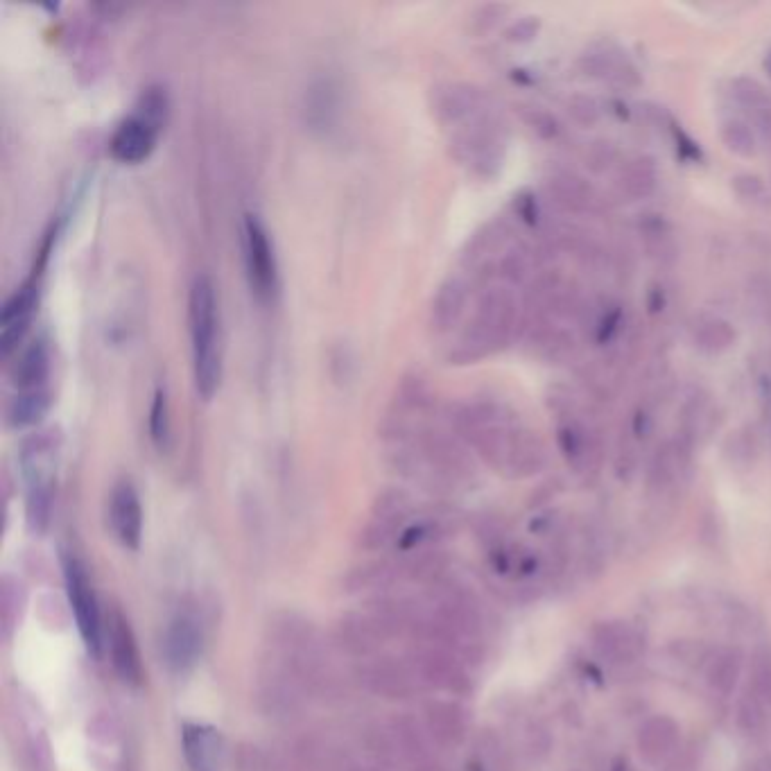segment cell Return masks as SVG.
<instances>
[{"mask_svg": "<svg viewBox=\"0 0 771 771\" xmlns=\"http://www.w3.org/2000/svg\"><path fill=\"white\" fill-rule=\"evenodd\" d=\"M453 426L484 462L509 478H530L548 462L536 432L518 426L493 401L462 405L453 414Z\"/></svg>", "mask_w": 771, "mask_h": 771, "instance_id": "6da1fadb", "label": "cell"}, {"mask_svg": "<svg viewBox=\"0 0 771 771\" xmlns=\"http://www.w3.org/2000/svg\"><path fill=\"white\" fill-rule=\"evenodd\" d=\"M188 333L195 389L204 401H211L222 383L220 301L211 274H197L190 283Z\"/></svg>", "mask_w": 771, "mask_h": 771, "instance_id": "7a4b0ae2", "label": "cell"}, {"mask_svg": "<svg viewBox=\"0 0 771 771\" xmlns=\"http://www.w3.org/2000/svg\"><path fill=\"white\" fill-rule=\"evenodd\" d=\"M57 430H39L23 441L19 466L25 482V521L32 534H43L50 525L55 500V478L59 459Z\"/></svg>", "mask_w": 771, "mask_h": 771, "instance_id": "3957f363", "label": "cell"}, {"mask_svg": "<svg viewBox=\"0 0 771 771\" xmlns=\"http://www.w3.org/2000/svg\"><path fill=\"white\" fill-rule=\"evenodd\" d=\"M168 93L161 86H150L136 102V109L123 118L109 138V157L136 166L152 157L159 134L168 120Z\"/></svg>", "mask_w": 771, "mask_h": 771, "instance_id": "277c9868", "label": "cell"}, {"mask_svg": "<svg viewBox=\"0 0 771 771\" xmlns=\"http://www.w3.org/2000/svg\"><path fill=\"white\" fill-rule=\"evenodd\" d=\"M62 568L77 629H80L86 649L95 658H100L102 649H105V613H102L98 595H95L89 568H86L80 554H75L73 550L62 552Z\"/></svg>", "mask_w": 771, "mask_h": 771, "instance_id": "5b68a950", "label": "cell"}, {"mask_svg": "<svg viewBox=\"0 0 771 771\" xmlns=\"http://www.w3.org/2000/svg\"><path fill=\"white\" fill-rule=\"evenodd\" d=\"M308 701L306 690L279 656L263 663L256 677V704L267 719L276 724L297 722L306 713Z\"/></svg>", "mask_w": 771, "mask_h": 771, "instance_id": "8992f818", "label": "cell"}, {"mask_svg": "<svg viewBox=\"0 0 771 771\" xmlns=\"http://www.w3.org/2000/svg\"><path fill=\"white\" fill-rule=\"evenodd\" d=\"M242 256L251 294L270 303L279 292V263L270 231L256 213H247L242 220Z\"/></svg>", "mask_w": 771, "mask_h": 771, "instance_id": "52a82bcc", "label": "cell"}, {"mask_svg": "<svg viewBox=\"0 0 771 771\" xmlns=\"http://www.w3.org/2000/svg\"><path fill=\"white\" fill-rule=\"evenodd\" d=\"M206 645V625L195 606H179L161 636V658L172 674L193 672Z\"/></svg>", "mask_w": 771, "mask_h": 771, "instance_id": "ba28073f", "label": "cell"}, {"mask_svg": "<svg viewBox=\"0 0 771 771\" xmlns=\"http://www.w3.org/2000/svg\"><path fill=\"white\" fill-rule=\"evenodd\" d=\"M414 672L423 688L446 692V695L464 697L469 695L473 683L462 658L432 643H414L412 652L407 654Z\"/></svg>", "mask_w": 771, "mask_h": 771, "instance_id": "9c48e42d", "label": "cell"}, {"mask_svg": "<svg viewBox=\"0 0 771 771\" xmlns=\"http://www.w3.org/2000/svg\"><path fill=\"white\" fill-rule=\"evenodd\" d=\"M417 516L410 493L401 489H389L380 493L371 518L358 534V548L365 552H380L396 545L412 518Z\"/></svg>", "mask_w": 771, "mask_h": 771, "instance_id": "30bf717a", "label": "cell"}, {"mask_svg": "<svg viewBox=\"0 0 771 771\" xmlns=\"http://www.w3.org/2000/svg\"><path fill=\"white\" fill-rule=\"evenodd\" d=\"M358 679L371 695L394 704H405L419 697L423 690L421 681L407 658L392 654H378L358 667Z\"/></svg>", "mask_w": 771, "mask_h": 771, "instance_id": "8fae6325", "label": "cell"}, {"mask_svg": "<svg viewBox=\"0 0 771 771\" xmlns=\"http://www.w3.org/2000/svg\"><path fill=\"white\" fill-rule=\"evenodd\" d=\"M105 647L118 679L127 686H141L145 677L141 649L132 622L118 604L109 606L105 613Z\"/></svg>", "mask_w": 771, "mask_h": 771, "instance_id": "7c38bea8", "label": "cell"}, {"mask_svg": "<svg viewBox=\"0 0 771 771\" xmlns=\"http://www.w3.org/2000/svg\"><path fill=\"white\" fill-rule=\"evenodd\" d=\"M387 640L392 638L367 609L340 615L333 627V645L360 663L383 654Z\"/></svg>", "mask_w": 771, "mask_h": 771, "instance_id": "4fadbf2b", "label": "cell"}, {"mask_svg": "<svg viewBox=\"0 0 771 771\" xmlns=\"http://www.w3.org/2000/svg\"><path fill=\"white\" fill-rule=\"evenodd\" d=\"M109 525L118 543L127 550L141 548L143 505L132 480H118L109 496Z\"/></svg>", "mask_w": 771, "mask_h": 771, "instance_id": "5bb4252c", "label": "cell"}, {"mask_svg": "<svg viewBox=\"0 0 771 771\" xmlns=\"http://www.w3.org/2000/svg\"><path fill=\"white\" fill-rule=\"evenodd\" d=\"M181 753L190 771H222L227 742L222 731L211 724L186 722L181 726Z\"/></svg>", "mask_w": 771, "mask_h": 771, "instance_id": "9a60e30c", "label": "cell"}, {"mask_svg": "<svg viewBox=\"0 0 771 771\" xmlns=\"http://www.w3.org/2000/svg\"><path fill=\"white\" fill-rule=\"evenodd\" d=\"M423 726L441 749H455L469 735V715L450 699H432L423 708Z\"/></svg>", "mask_w": 771, "mask_h": 771, "instance_id": "2e32d148", "label": "cell"}, {"mask_svg": "<svg viewBox=\"0 0 771 771\" xmlns=\"http://www.w3.org/2000/svg\"><path fill=\"white\" fill-rule=\"evenodd\" d=\"M50 376V346L43 337H37L14 355L10 362V383L16 392H34L46 389Z\"/></svg>", "mask_w": 771, "mask_h": 771, "instance_id": "e0dca14e", "label": "cell"}, {"mask_svg": "<svg viewBox=\"0 0 771 771\" xmlns=\"http://www.w3.org/2000/svg\"><path fill=\"white\" fill-rule=\"evenodd\" d=\"M593 647L609 663H631L643 652V638L627 622H600L593 629Z\"/></svg>", "mask_w": 771, "mask_h": 771, "instance_id": "ac0fdd59", "label": "cell"}, {"mask_svg": "<svg viewBox=\"0 0 771 771\" xmlns=\"http://www.w3.org/2000/svg\"><path fill=\"white\" fill-rule=\"evenodd\" d=\"M401 568L394 561H367L349 570L342 579V591L346 595H383L392 593L401 582Z\"/></svg>", "mask_w": 771, "mask_h": 771, "instance_id": "d6986e66", "label": "cell"}, {"mask_svg": "<svg viewBox=\"0 0 771 771\" xmlns=\"http://www.w3.org/2000/svg\"><path fill=\"white\" fill-rule=\"evenodd\" d=\"M292 758L301 771H344L351 760L333 740L319 733H306L292 744Z\"/></svg>", "mask_w": 771, "mask_h": 771, "instance_id": "ffe728a7", "label": "cell"}, {"mask_svg": "<svg viewBox=\"0 0 771 771\" xmlns=\"http://www.w3.org/2000/svg\"><path fill=\"white\" fill-rule=\"evenodd\" d=\"M679 742V726L674 719L656 715L640 726L638 749L649 762H661L674 751Z\"/></svg>", "mask_w": 771, "mask_h": 771, "instance_id": "44dd1931", "label": "cell"}, {"mask_svg": "<svg viewBox=\"0 0 771 771\" xmlns=\"http://www.w3.org/2000/svg\"><path fill=\"white\" fill-rule=\"evenodd\" d=\"M53 407V396L48 389H34V392H16L7 403L5 423L12 430H28L39 426Z\"/></svg>", "mask_w": 771, "mask_h": 771, "instance_id": "7402d4cb", "label": "cell"}, {"mask_svg": "<svg viewBox=\"0 0 771 771\" xmlns=\"http://www.w3.org/2000/svg\"><path fill=\"white\" fill-rule=\"evenodd\" d=\"M448 563L450 561L446 557V552L441 550L439 545H432V548L403 554V559L398 561V568H401V577L407 579V582L437 584L444 579Z\"/></svg>", "mask_w": 771, "mask_h": 771, "instance_id": "603a6c76", "label": "cell"}, {"mask_svg": "<svg viewBox=\"0 0 771 771\" xmlns=\"http://www.w3.org/2000/svg\"><path fill=\"white\" fill-rule=\"evenodd\" d=\"M25 602V586L16 575L5 573L0 579V631H3L5 640H12L14 631L21 627Z\"/></svg>", "mask_w": 771, "mask_h": 771, "instance_id": "cb8c5ba5", "label": "cell"}, {"mask_svg": "<svg viewBox=\"0 0 771 771\" xmlns=\"http://www.w3.org/2000/svg\"><path fill=\"white\" fill-rule=\"evenodd\" d=\"M656 181H658V170L654 159L638 157V159H631L627 166L620 170L618 188L622 195L631 199V202H638V199H647L654 193Z\"/></svg>", "mask_w": 771, "mask_h": 771, "instance_id": "d4e9b609", "label": "cell"}, {"mask_svg": "<svg viewBox=\"0 0 771 771\" xmlns=\"http://www.w3.org/2000/svg\"><path fill=\"white\" fill-rule=\"evenodd\" d=\"M735 337H738V333H735L731 322H726L722 317H706L697 324L692 340H695V346L701 353L719 355L731 349Z\"/></svg>", "mask_w": 771, "mask_h": 771, "instance_id": "484cf974", "label": "cell"}, {"mask_svg": "<svg viewBox=\"0 0 771 771\" xmlns=\"http://www.w3.org/2000/svg\"><path fill=\"white\" fill-rule=\"evenodd\" d=\"M550 193L563 211L570 213H584L591 209L593 204V190L591 186L573 175H561L550 181Z\"/></svg>", "mask_w": 771, "mask_h": 771, "instance_id": "4316f807", "label": "cell"}, {"mask_svg": "<svg viewBox=\"0 0 771 771\" xmlns=\"http://www.w3.org/2000/svg\"><path fill=\"white\" fill-rule=\"evenodd\" d=\"M557 444L563 457H566V462L575 466L577 471H582L584 466L591 462L593 439L582 426H577V423H563L557 430Z\"/></svg>", "mask_w": 771, "mask_h": 771, "instance_id": "83f0119b", "label": "cell"}, {"mask_svg": "<svg viewBox=\"0 0 771 771\" xmlns=\"http://www.w3.org/2000/svg\"><path fill=\"white\" fill-rule=\"evenodd\" d=\"M681 459H683V450L677 444H663L656 450L652 462H649V473H647V484L649 489L654 491H663L670 487V484L677 480V475L681 473Z\"/></svg>", "mask_w": 771, "mask_h": 771, "instance_id": "f1b7e54d", "label": "cell"}, {"mask_svg": "<svg viewBox=\"0 0 771 771\" xmlns=\"http://www.w3.org/2000/svg\"><path fill=\"white\" fill-rule=\"evenodd\" d=\"M147 430H150V439L154 448H157L159 453H168L172 444V423H170V403H168L166 387L154 389L150 417H147Z\"/></svg>", "mask_w": 771, "mask_h": 771, "instance_id": "f546056e", "label": "cell"}, {"mask_svg": "<svg viewBox=\"0 0 771 771\" xmlns=\"http://www.w3.org/2000/svg\"><path fill=\"white\" fill-rule=\"evenodd\" d=\"M719 138L726 150L740 159H753L758 152V138L756 132H753L751 125L742 118H729L722 123V129H719Z\"/></svg>", "mask_w": 771, "mask_h": 771, "instance_id": "4dcf8cb0", "label": "cell"}, {"mask_svg": "<svg viewBox=\"0 0 771 771\" xmlns=\"http://www.w3.org/2000/svg\"><path fill=\"white\" fill-rule=\"evenodd\" d=\"M740 672H742L740 652L729 649V652H722L713 658V663L708 667V683L717 692H722V695H729V692L738 686Z\"/></svg>", "mask_w": 771, "mask_h": 771, "instance_id": "1f68e13d", "label": "cell"}, {"mask_svg": "<svg viewBox=\"0 0 771 771\" xmlns=\"http://www.w3.org/2000/svg\"><path fill=\"white\" fill-rule=\"evenodd\" d=\"M731 95L742 109L751 111L753 116L771 107L767 89L758 80H753V77H735L731 82Z\"/></svg>", "mask_w": 771, "mask_h": 771, "instance_id": "d6a6232c", "label": "cell"}, {"mask_svg": "<svg viewBox=\"0 0 771 771\" xmlns=\"http://www.w3.org/2000/svg\"><path fill=\"white\" fill-rule=\"evenodd\" d=\"M236 771H276L274 756L254 742H240L233 756Z\"/></svg>", "mask_w": 771, "mask_h": 771, "instance_id": "836d02e7", "label": "cell"}, {"mask_svg": "<svg viewBox=\"0 0 771 771\" xmlns=\"http://www.w3.org/2000/svg\"><path fill=\"white\" fill-rule=\"evenodd\" d=\"M618 154H620L618 145H615L613 141H609V138H597V141L588 145L584 163H586V168L593 172V175H604L606 170H611L615 166V161H618Z\"/></svg>", "mask_w": 771, "mask_h": 771, "instance_id": "e575fe53", "label": "cell"}, {"mask_svg": "<svg viewBox=\"0 0 771 771\" xmlns=\"http://www.w3.org/2000/svg\"><path fill=\"white\" fill-rule=\"evenodd\" d=\"M568 114L570 118L575 120V123L579 127H595L597 123H600L602 118V109H600V102H597L593 95H586V93H575L570 95L568 100Z\"/></svg>", "mask_w": 771, "mask_h": 771, "instance_id": "d590c367", "label": "cell"}, {"mask_svg": "<svg viewBox=\"0 0 771 771\" xmlns=\"http://www.w3.org/2000/svg\"><path fill=\"white\" fill-rule=\"evenodd\" d=\"M738 724L747 735H758L762 729H765V708H762L760 697L747 695L740 701Z\"/></svg>", "mask_w": 771, "mask_h": 771, "instance_id": "8d00e7d4", "label": "cell"}, {"mask_svg": "<svg viewBox=\"0 0 771 771\" xmlns=\"http://www.w3.org/2000/svg\"><path fill=\"white\" fill-rule=\"evenodd\" d=\"M620 64L622 62L613 53L597 50V53H588L579 59V71L588 77H604V80H611Z\"/></svg>", "mask_w": 771, "mask_h": 771, "instance_id": "74e56055", "label": "cell"}, {"mask_svg": "<svg viewBox=\"0 0 771 771\" xmlns=\"http://www.w3.org/2000/svg\"><path fill=\"white\" fill-rule=\"evenodd\" d=\"M523 118H525V123L530 125L532 132H536L541 138H545V141H550V138H557L559 132H561L559 120L554 118L552 114H548V111L539 109V107L527 109L525 114H523Z\"/></svg>", "mask_w": 771, "mask_h": 771, "instance_id": "f35d334b", "label": "cell"}, {"mask_svg": "<svg viewBox=\"0 0 771 771\" xmlns=\"http://www.w3.org/2000/svg\"><path fill=\"white\" fill-rule=\"evenodd\" d=\"M731 188H733L735 195L744 199V202H758V199H762L767 193L765 179L758 177V175H751V172H744V175L733 177Z\"/></svg>", "mask_w": 771, "mask_h": 771, "instance_id": "ab89813d", "label": "cell"}, {"mask_svg": "<svg viewBox=\"0 0 771 771\" xmlns=\"http://www.w3.org/2000/svg\"><path fill=\"white\" fill-rule=\"evenodd\" d=\"M753 695L771 701V656L760 652L753 661Z\"/></svg>", "mask_w": 771, "mask_h": 771, "instance_id": "60d3db41", "label": "cell"}, {"mask_svg": "<svg viewBox=\"0 0 771 771\" xmlns=\"http://www.w3.org/2000/svg\"><path fill=\"white\" fill-rule=\"evenodd\" d=\"M86 731H89V738H93L95 742H102V744H111L118 738V724H116L114 715L107 713V710H100V713H95L89 722V729Z\"/></svg>", "mask_w": 771, "mask_h": 771, "instance_id": "b9f144b4", "label": "cell"}, {"mask_svg": "<svg viewBox=\"0 0 771 771\" xmlns=\"http://www.w3.org/2000/svg\"><path fill=\"white\" fill-rule=\"evenodd\" d=\"M541 30V19L539 16H525V19L516 21L511 28L507 30V39L514 43H527L536 39V34Z\"/></svg>", "mask_w": 771, "mask_h": 771, "instance_id": "7bdbcfd3", "label": "cell"}, {"mask_svg": "<svg viewBox=\"0 0 771 771\" xmlns=\"http://www.w3.org/2000/svg\"><path fill=\"white\" fill-rule=\"evenodd\" d=\"M620 324H622V310L618 306H613L611 310H606V313L600 319V326H597V331H595V340L600 342V344L611 342L613 337H615V333L620 331Z\"/></svg>", "mask_w": 771, "mask_h": 771, "instance_id": "ee69618b", "label": "cell"}, {"mask_svg": "<svg viewBox=\"0 0 771 771\" xmlns=\"http://www.w3.org/2000/svg\"><path fill=\"white\" fill-rule=\"evenodd\" d=\"M726 453L731 455V459H733L735 464H740L742 459H744V462H749V459L753 457V453H756V444H753V437L744 435V432H735V435L729 439Z\"/></svg>", "mask_w": 771, "mask_h": 771, "instance_id": "f6af8a7d", "label": "cell"}, {"mask_svg": "<svg viewBox=\"0 0 771 771\" xmlns=\"http://www.w3.org/2000/svg\"><path fill=\"white\" fill-rule=\"evenodd\" d=\"M756 125H758V134L762 136V141L771 145V107H767L765 111H760V114L756 116Z\"/></svg>", "mask_w": 771, "mask_h": 771, "instance_id": "bcb514c9", "label": "cell"}, {"mask_svg": "<svg viewBox=\"0 0 771 771\" xmlns=\"http://www.w3.org/2000/svg\"><path fill=\"white\" fill-rule=\"evenodd\" d=\"M649 428H652V421H649L647 412L638 410V412H636V417H634V435H636V437H647Z\"/></svg>", "mask_w": 771, "mask_h": 771, "instance_id": "7dc6e473", "label": "cell"}, {"mask_svg": "<svg viewBox=\"0 0 771 771\" xmlns=\"http://www.w3.org/2000/svg\"><path fill=\"white\" fill-rule=\"evenodd\" d=\"M765 71H767V75L771 77V53L765 57Z\"/></svg>", "mask_w": 771, "mask_h": 771, "instance_id": "c3c4849f", "label": "cell"}, {"mask_svg": "<svg viewBox=\"0 0 771 771\" xmlns=\"http://www.w3.org/2000/svg\"><path fill=\"white\" fill-rule=\"evenodd\" d=\"M469 771H484L480 765H469Z\"/></svg>", "mask_w": 771, "mask_h": 771, "instance_id": "681fc988", "label": "cell"}, {"mask_svg": "<svg viewBox=\"0 0 771 771\" xmlns=\"http://www.w3.org/2000/svg\"><path fill=\"white\" fill-rule=\"evenodd\" d=\"M374 771H394V769H389V767H376Z\"/></svg>", "mask_w": 771, "mask_h": 771, "instance_id": "f907efd6", "label": "cell"}, {"mask_svg": "<svg viewBox=\"0 0 771 771\" xmlns=\"http://www.w3.org/2000/svg\"><path fill=\"white\" fill-rule=\"evenodd\" d=\"M123 771H125V769H123Z\"/></svg>", "mask_w": 771, "mask_h": 771, "instance_id": "816d5d0a", "label": "cell"}]
</instances>
